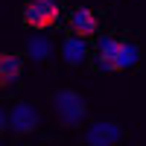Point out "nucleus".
Segmentation results:
<instances>
[{"label": "nucleus", "instance_id": "nucleus-1", "mask_svg": "<svg viewBox=\"0 0 146 146\" xmlns=\"http://www.w3.org/2000/svg\"><path fill=\"white\" fill-rule=\"evenodd\" d=\"M94 58H96V67H102L108 73H123V70H131V67L140 62V47L131 41V38L102 35V38L96 41Z\"/></svg>", "mask_w": 146, "mask_h": 146}, {"label": "nucleus", "instance_id": "nucleus-2", "mask_svg": "<svg viewBox=\"0 0 146 146\" xmlns=\"http://www.w3.org/2000/svg\"><path fill=\"white\" fill-rule=\"evenodd\" d=\"M50 108H53V117L58 120V126H64V129H79L88 123V100L73 88L53 91Z\"/></svg>", "mask_w": 146, "mask_h": 146}, {"label": "nucleus", "instance_id": "nucleus-3", "mask_svg": "<svg viewBox=\"0 0 146 146\" xmlns=\"http://www.w3.org/2000/svg\"><path fill=\"white\" fill-rule=\"evenodd\" d=\"M38 123H41L38 108H35L32 102H27V100L12 102L3 111V129L12 131V135H18V137H27V135H32V131H38Z\"/></svg>", "mask_w": 146, "mask_h": 146}, {"label": "nucleus", "instance_id": "nucleus-4", "mask_svg": "<svg viewBox=\"0 0 146 146\" xmlns=\"http://www.w3.org/2000/svg\"><path fill=\"white\" fill-rule=\"evenodd\" d=\"M123 140H126V129L114 117H96L82 131L85 146H120Z\"/></svg>", "mask_w": 146, "mask_h": 146}, {"label": "nucleus", "instance_id": "nucleus-5", "mask_svg": "<svg viewBox=\"0 0 146 146\" xmlns=\"http://www.w3.org/2000/svg\"><path fill=\"white\" fill-rule=\"evenodd\" d=\"M58 15H62V6L58 0H27L23 3V23L35 32H44V29H53L58 23Z\"/></svg>", "mask_w": 146, "mask_h": 146}, {"label": "nucleus", "instance_id": "nucleus-6", "mask_svg": "<svg viewBox=\"0 0 146 146\" xmlns=\"http://www.w3.org/2000/svg\"><path fill=\"white\" fill-rule=\"evenodd\" d=\"M58 53H62V62L67 67H82L85 62H88V56H91V47H88V38L67 32L62 47H58Z\"/></svg>", "mask_w": 146, "mask_h": 146}, {"label": "nucleus", "instance_id": "nucleus-7", "mask_svg": "<svg viewBox=\"0 0 146 146\" xmlns=\"http://www.w3.org/2000/svg\"><path fill=\"white\" fill-rule=\"evenodd\" d=\"M67 32H73V35H82V38H94L96 32H100V18H96V12L94 9H85V6H79V9H73L70 12V18H67Z\"/></svg>", "mask_w": 146, "mask_h": 146}, {"label": "nucleus", "instance_id": "nucleus-8", "mask_svg": "<svg viewBox=\"0 0 146 146\" xmlns=\"http://www.w3.org/2000/svg\"><path fill=\"white\" fill-rule=\"evenodd\" d=\"M23 53H27V58H32V62H50L53 53H56V44L50 41V35H29L27 44H23Z\"/></svg>", "mask_w": 146, "mask_h": 146}, {"label": "nucleus", "instance_id": "nucleus-9", "mask_svg": "<svg viewBox=\"0 0 146 146\" xmlns=\"http://www.w3.org/2000/svg\"><path fill=\"white\" fill-rule=\"evenodd\" d=\"M21 73H23V58L18 53H3L0 56V85L3 88L15 85Z\"/></svg>", "mask_w": 146, "mask_h": 146}]
</instances>
